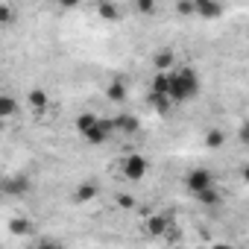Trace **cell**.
Wrapping results in <instances>:
<instances>
[{
	"label": "cell",
	"instance_id": "cell-1",
	"mask_svg": "<svg viewBox=\"0 0 249 249\" xmlns=\"http://www.w3.org/2000/svg\"><path fill=\"white\" fill-rule=\"evenodd\" d=\"M199 94V76L191 65H176L167 73V100L173 103H188Z\"/></svg>",
	"mask_w": 249,
	"mask_h": 249
},
{
	"label": "cell",
	"instance_id": "cell-2",
	"mask_svg": "<svg viewBox=\"0 0 249 249\" xmlns=\"http://www.w3.org/2000/svg\"><path fill=\"white\" fill-rule=\"evenodd\" d=\"M185 188H188L191 196H196V194H202V191H208V188H217V185H214V173H211L208 167H191V170L185 173Z\"/></svg>",
	"mask_w": 249,
	"mask_h": 249
},
{
	"label": "cell",
	"instance_id": "cell-3",
	"mask_svg": "<svg viewBox=\"0 0 249 249\" xmlns=\"http://www.w3.org/2000/svg\"><path fill=\"white\" fill-rule=\"evenodd\" d=\"M147 170H150V161L144 156H138V153H129L126 159L120 161V173H123L126 182H141L147 176Z\"/></svg>",
	"mask_w": 249,
	"mask_h": 249
},
{
	"label": "cell",
	"instance_id": "cell-4",
	"mask_svg": "<svg viewBox=\"0 0 249 249\" xmlns=\"http://www.w3.org/2000/svg\"><path fill=\"white\" fill-rule=\"evenodd\" d=\"M111 132H114L111 120H106V117H97V123H94L91 129H85V132H82V138H85V144H91V147H103V144L111 138Z\"/></svg>",
	"mask_w": 249,
	"mask_h": 249
},
{
	"label": "cell",
	"instance_id": "cell-5",
	"mask_svg": "<svg viewBox=\"0 0 249 249\" xmlns=\"http://www.w3.org/2000/svg\"><path fill=\"white\" fill-rule=\"evenodd\" d=\"M30 188H33V182H30V176H24V173H18V176H12V179L3 182V194H6V196H27Z\"/></svg>",
	"mask_w": 249,
	"mask_h": 249
},
{
	"label": "cell",
	"instance_id": "cell-6",
	"mask_svg": "<svg viewBox=\"0 0 249 249\" xmlns=\"http://www.w3.org/2000/svg\"><path fill=\"white\" fill-rule=\"evenodd\" d=\"M194 15H199L205 21H214V18L223 15V6L214 3V0H194Z\"/></svg>",
	"mask_w": 249,
	"mask_h": 249
},
{
	"label": "cell",
	"instance_id": "cell-7",
	"mask_svg": "<svg viewBox=\"0 0 249 249\" xmlns=\"http://www.w3.org/2000/svg\"><path fill=\"white\" fill-rule=\"evenodd\" d=\"M27 103H30V108H33L36 114H44L47 106H50V97H47L44 88H33V91L27 94Z\"/></svg>",
	"mask_w": 249,
	"mask_h": 249
},
{
	"label": "cell",
	"instance_id": "cell-8",
	"mask_svg": "<svg viewBox=\"0 0 249 249\" xmlns=\"http://www.w3.org/2000/svg\"><path fill=\"white\" fill-rule=\"evenodd\" d=\"M94 196H97V182H94V179L79 182L76 191H73V202H76V205H85V202H91Z\"/></svg>",
	"mask_w": 249,
	"mask_h": 249
},
{
	"label": "cell",
	"instance_id": "cell-9",
	"mask_svg": "<svg viewBox=\"0 0 249 249\" xmlns=\"http://www.w3.org/2000/svg\"><path fill=\"white\" fill-rule=\"evenodd\" d=\"M167 231H170V220H167L164 214H150V217H147V234L161 237V234H167Z\"/></svg>",
	"mask_w": 249,
	"mask_h": 249
},
{
	"label": "cell",
	"instance_id": "cell-10",
	"mask_svg": "<svg viewBox=\"0 0 249 249\" xmlns=\"http://www.w3.org/2000/svg\"><path fill=\"white\" fill-rule=\"evenodd\" d=\"M111 126H114V129H120L123 135H135L141 123H138V117H132V114H117V117L111 120Z\"/></svg>",
	"mask_w": 249,
	"mask_h": 249
},
{
	"label": "cell",
	"instance_id": "cell-11",
	"mask_svg": "<svg viewBox=\"0 0 249 249\" xmlns=\"http://www.w3.org/2000/svg\"><path fill=\"white\" fill-rule=\"evenodd\" d=\"M153 65H156V73H170V71L176 68V56H173V50H161V53H156V56H153Z\"/></svg>",
	"mask_w": 249,
	"mask_h": 249
},
{
	"label": "cell",
	"instance_id": "cell-12",
	"mask_svg": "<svg viewBox=\"0 0 249 249\" xmlns=\"http://www.w3.org/2000/svg\"><path fill=\"white\" fill-rule=\"evenodd\" d=\"M126 94H129V88H126V82H123V79H111L106 85V97L111 103H123V100H126Z\"/></svg>",
	"mask_w": 249,
	"mask_h": 249
},
{
	"label": "cell",
	"instance_id": "cell-13",
	"mask_svg": "<svg viewBox=\"0 0 249 249\" xmlns=\"http://www.w3.org/2000/svg\"><path fill=\"white\" fill-rule=\"evenodd\" d=\"M150 100H167V73H156V76H153Z\"/></svg>",
	"mask_w": 249,
	"mask_h": 249
},
{
	"label": "cell",
	"instance_id": "cell-14",
	"mask_svg": "<svg viewBox=\"0 0 249 249\" xmlns=\"http://www.w3.org/2000/svg\"><path fill=\"white\" fill-rule=\"evenodd\" d=\"M18 114V100L12 94H0V120H9Z\"/></svg>",
	"mask_w": 249,
	"mask_h": 249
},
{
	"label": "cell",
	"instance_id": "cell-15",
	"mask_svg": "<svg viewBox=\"0 0 249 249\" xmlns=\"http://www.w3.org/2000/svg\"><path fill=\"white\" fill-rule=\"evenodd\" d=\"M97 15H100L103 21H120L123 9H120L117 3H97Z\"/></svg>",
	"mask_w": 249,
	"mask_h": 249
},
{
	"label": "cell",
	"instance_id": "cell-16",
	"mask_svg": "<svg viewBox=\"0 0 249 249\" xmlns=\"http://www.w3.org/2000/svg\"><path fill=\"white\" fill-rule=\"evenodd\" d=\"M9 231L18 234V237H27V234H33V223L27 217H12L9 220Z\"/></svg>",
	"mask_w": 249,
	"mask_h": 249
},
{
	"label": "cell",
	"instance_id": "cell-17",
	"mask_svg": "<svg viewBox=\"0 0 249 249\" xmlns=\"http://www.w3.org/2000/svg\"><path fill=\"white\" fill-rule=\"evenodd\" d=\"M202 141H205L208 150H220V147L226 144V132H223V129H208V132L202 135Z\"/></svg>",
	"mask_w": 249,
	"mask_h": 249
},
{
	"label": "cell",
	"instance_id": "cell-18",
	"mask_svg": "<svg viewBox=\"0 0 249 249\" xmlns=\"http://www.w3.org/2000/svg\"><path fill=\"white\" fill-rule=\"evenodd\" d=\"M97 117H100V114H94V111H82V114L76 117V132L82 135L85 129H91L94 123H97Z\"/></svg>",
	"mask_w": 249,
	"mask_h": 249
},
{
	"label": "cell",
	"instance_id": "cell-19",
	"mask_svg": "<svg viewBox=\"0 0 249 249\" xmlns=\"http://www.w3.org/2000/svg\"><path fill=\"white\" fill-rule=\"evenodd\" d=\"M194 199H196L199 205H208V208H211V205H217V202H220V191H217V188H208V191L196 194Z\"/></svg>",
	"mask_w": 249,
	"mask_h": 249
},
{
	"label": "cell",
	"instance_id": "cell-20",
	"mask_svg": "<svg viewBox=\"0 0 249 249\" xmlns=\"http://www.w3.org/2000/svg\"><path fill=\"white\" fill-rule=\"evenodd\" d=\"M117 205H120L123 211H132V208H138V199H135L132 194H117Z\"/></svg>",
	"mask_w": 249,
	"mask_h": 249
},
{
	"label": "cell",
	"instance_id": "cell-21",
	"mask_svg": "<svg viewBox=\"0 0 249 249\" xmlns=\"http://www.w3.org/2000/svg\"><path fill=\"white\" fill-rule=\"evenodd\" d=\"M12 18H15V9H12L9 3H0V27L12 24Z\"/></svg>",
	"mask_w": 249,
	"mask_h": 249
},
{
	"label": "cell",
	"instance_id": "cell-22",
	"mask_svg": "<svg viewBox=\"0 0 249 249\" xmlns=\"http://www.w3.org/2000/svg\"><path fill=\"white\" fill-rule=\"evenodd\" d=\"M135 9H138L141 15H156V12H159V6L153 3V0H138V3H135Z\"/></svg>",
	"mask_w": 249,
	"mask_h": 249
},
{
	"label": "cell",
	"instance_id": "cell-23",
	"mask_svg": "<svg viewBox=\"0 0 249 249\" xmlns=\"http://www.w3.org/2000/svg\"><path fill=\"white\" fill-rule=\"evenodd\" d=\"M36 249H65V243H59V240H53V237H41Z\"/></svg>",
	"mask_w": 249,
	"mask_h": 249
},
{
	"label": "cell",
	"instance_id": "cell-24",
	"mask_svg": "<svg viewBox=\"0 0 249 249\" xmlns=\"http://www.w3.org/2000/svg\"><path fill=\"white\" fill-rule=\"evenodd\" d=\"M176 15H194V0H182V3H176Z\"/></svg>",
	"mask_w": 249,
	"mask_h": 249
},
{
	"label": "cell",
	"instance_id": "cell-25",
	"mask_svg": "<svg viewBox=\"0 0 249 249\" xmlns=\"http://www.w3.org/2000/svg\"><path fill=\"white\" fill-rule=\"evenodd\" d=\"M211 249H234V246H231V243H214Z\"/></svg>",
	"mask_w": 249,
	"mask_h": 249
},
{
	"label": "cell",
	"instance_id": "cell-26",
	"mask_svg": "<svg viewBox=\"0 0 249 249\" xmlns=\"http://www.w3.org/2000/svg\"><path fill=\"white\" fill-rule=\"evenodd\" d=\"M3 196H6V194H3V185H0V199H3Z\"/></svg>",
	"mask_w": 249,
	"mask_h": 249
},
{
	"label": "cell",
	"instance_id": "cell-27",
	"mask_svg": "<svg viewBox=\"0 0 249 249\" xmlns=\"http://www.w3.org/2000/svg\"><path fill=\"white\" fill-rule=\"evenodd\" d=\"M0 94H3V91H0Z\"/></svg>",
	"mask_w": 249,
	"mask_h": 249
},
{
	"label": "cell",
	"instance_id": "cell-28",
	"mask_svg": "<svg viewBox=\"0 0 249 249\" xmlns=\"http://www.w3.org/2000/svg\"><path fill=\"white\" fill-rule=\"evenodd\" d=\"M0 249H3V246H0Z\"/></svg>",
	"mask_w": 249,
	"mask_h": 249
}]
</instances>
